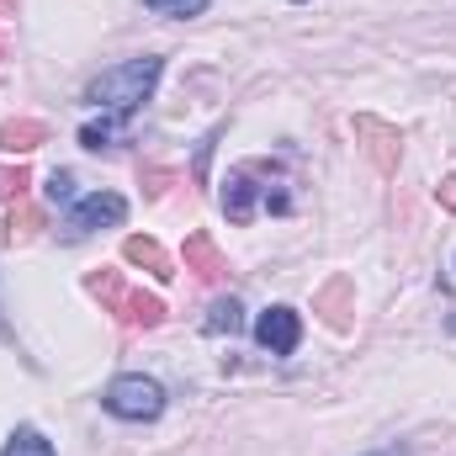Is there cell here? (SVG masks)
I'll list each match as a JSON object with an SVG mask.
<instances>
[{
    "label": "cell",
    "mask_w": 456,
    "mask_h": 456,
    "mask_svg": "<svg viewBox=\"0 0 456 456\" xmlns=\"http://www.w3.org/2000/svg\"><path fill=\"white\" fill-rule=\"evenodd\" d=\"M159 75H165V59H154V53H143V59H127V64L102 69V75L91 80L86 102H91V107H102V112L133 117L143 102H149V96H154Z\"/></svg>",
    "instance_id": "6da1fadb"
},
{
    "label": "cell",
    "mask_w": 456,
    "mask_h": 456,
    "mask_svg": "<svg viewBox=\"0 0 456 456\" xmlns=\"http://www.w3.org/2000/svg\"><path fill=\"white\" fill-rule=\"evenodd\" d=\"M86 292H96L107 308H112L122 324H143V330H154V324H165V303L154 297V292H138V287H127L117 271H96V276H86Z\"/></svg>",
    "instance_id": "7a4b0ae2"
},
{
    "label": "cell",
    "mask_w": 456,
    "mask_h": 456,
    "mask_svg": "<svg viewBox=\"0 0 456 456\" xmlns=\"http://www.w3.org/2000/svg\"><path fill=\"white\" fill-rule=\"evenodd\" d=\"M102 403H107V414L127 419V425H149V419L165 414V387L154 377H143V371H122V377H112V387L102 393Z\"/></svg>",
    "instance_id": "3957f363"
},
{
    "label": "cell",
    "mask_w": 456,
    "mask_h": 456,
    "mask_svg": "<svg viewBox=\"0 0 456 456\" xmlns=\"http://www.w3.org/2000/svg\"><path fill=\"white\" fill-rule=\"evenodd\" d=\"M260 197H265V208H271V213H292V197H287V191L260 186V159H255V165L228 170V181H224V218H228V224H249V218H255V208H260Z\"/></svg>",
    "instance_id": "277c9868"
},
{
    "label": "cell",
    "mask_w": 456,
    "mask_h": 456,
    "mask_svg": "<svg viewBox=\"0 0 456 456\" xmlns=\"http://www.w3.org/2000/svg\"><path fill=\"white\" fill-rule=\"evenodd\" d=\"M127 218V202L117 197V191H91V197H80L69 213H64V239H86V233H96V228H117Z\"/></svg>",
    "instance_id": "5b68a950"
},
{
    "label": "cell",
    "mask_w": 456,
    "mask_h": 456,
    "mask_svg": "<svg viewBox=\"0 0 456 456\" xmlns=\"http://www.w3.org/2000/svg\"><path fill=\"white\" fill-rule=\"evenodd\" d=\"M255 340H260V350H271V355H292V350L303 345V319H297V308H287V303L265 308V314L255 319Z\"/></svg>",
    "instance_id": "8992f818"
},
{
    "label": "cell",
    "mask_w": 456,
    "mask_h": 456,
    "mask_svg": "<svg viewBox=\"0 0 456 456\" xmlns=\"http://www.w3.org/2000/svg\"><path fill=\"white\" fill-rule=\"evenodd\" d=\"M355 138H366V154L377 170H393L398 165V127L377 122V117H355Z\"/></svg>",
    "instance_id": "52a82bcc"
},
{
    "label": "cell",
    "mask_w": 456,
    "mask_h": 456,
    "mask_svg": "<svg viewBox=\"0 0 456 456\" xmlns=\"http://www.w3.org/2000/svg\"><path fill=\"white\" fill-rule=\"evenodd\" d=\"M186 271H197L202 281H224L228 276V260L218 255V244H213V233H186Z\"/></svg>",
    "instance_id": "ba28073f"
},
{
    "label": "cell",
    "mask_w": 456,
    "mask_h": 456,
    "mask_svg": "<svg viewBox=\"0 0 456 456\" xmlns=\"http://www.w3.org/2000/svg\"><path fill=\"white\" fill-rule=\"evenodd\" d=\"M122 260H133V265H143L154 281H170L175 276V265H170V255L154 244V239H143V233H133L127 244H122Z\"/></svg>",
    "instance_id": "9c48e42d"
},
{
    "label": "cell",
    "mask_w": 456,
    "mask_h": 456,
    "mask_svg": "<svg viewBox=\"0 0 456 456\" xmlns=\"http://www.w3.org/2000/svg\"><path fill=\"white\" fill-rule=\"evenodd\" d=\"M37 143H48V127H43L37 117H11V122H0V149H5V154H32Z\"/></svg>",
    "instance_id": "30bf717a"
},
{
    "label": "cell",
    "mask_w": 456,
    "mask_h": 456,
    "mask_svg": "<svg viewBox=\"0 0 456 456\" xmlns=\"http://www.w3.org/2000/svg\"><path fill=\"white\" fill-rule=\"evenodd\" d=\"M345 297H350V276H335V281L319 292V314L330 319V330H350V308H345Z\"/></svg>",
    "instance_id": "8fae6325"
},
{
    "label": "cell",
    "mask_w": 456,
    "mask_h": 456,
    "mask_svg": "<svg viewBox=\"0 0 456 456\" xmlns=\"http://www.w3.org/2000/svg\"><path fill=\"white\" fill-rule=\"evenodd\" d=\"M208 335H239L244 330V303L239 297H218L213 308H208V324H202Z\"/></svg>",
    "instance_id": "7c38bea8"
},
{
    "label": "cell",
    "mask_w": 456,
    "mask_h": 456,
    "mask_svg": "<svg viewBox=\"0 0 456 456\" xmlns=\"http://www.w3.org/2000/svg\"><path fill=\"white\" fill-rule=\"evenodd\" d=\"M0 456H59L48 441H43V430H32V425H16L11 436H5V446Z\"/></svg>",
    "instance_id": "4fadbf2b"
},
{
    "label": "cell",
    "mask_w": 456,
    "mask_h": 456,
    "mask_svg": "<svg viewBox=\"0 0 456 456\" xmlns=\"http://www.w3.org/2000/svg\"><path fill=\"white\" fill-rule=\"evenodd\" d=\"M37 228H43V213H37L27 197H21V202H11V213H5V239H11V244H16V239H32Z\"/></svg>",
    "instance_id": "5bb4252c"
},
{
    "label": "cell",
    "mask_w": 456,
    "mask_h": 456,
    "mask_svg": "<svg viewBox=\"0 0 456 456\" xmlns=\"http://www.w3.org/2000/svg\"><path fill=\"white\" fill-rule=\"evenodd\" d=\"M122 127H127V117H107V122H91V127H80V143L86 149H107V143H117L122 138Z\"/></svg>",
    "instance_id": "9a60e30c"
},
{
    "label": "cell",
    "mask_w": 456,
    "mask_h": 456,
    "mask_svg": "<svg viewBox=\"0 0 456 456\" xmlns=\"http://www.w3.org/2000/svg\"><path fill=\"white\" fill-rule=\"evenodd\" d=\"M27 186H32L27 165H0V202H21V197H27Z\"/></svg>",
    "instance_id": "2e32d148"
},
{
    "label": "cell",
    "mask_w": 456,
    "mask_h": 456,
    "mask_svg": "<svg viewBox=\"0 0 456 456\" xmlns=\"http://www.w3.org/2000/svg\"><path fill=\"white\" fill-rule=\"evenodd\" d=\"M43 191H48V202H53V208H75V170H53Z\"/></svg>",
    "instance_id": "e0dca14e"
},
{
    "label": "cell",
    "mask_w": 456,
    "mask_h": 456,
    "mask_svg": "<svg viewBox=\"0 0 456 456\" xmlns=\"http://www.w3.org/2000/svg\"><path fill=\"white\" fill-rule=\"evenodd\" d=\"M143 5L159 16H202L208 11V0H143Z\"/></svg>",
    "instance_id": "ac0fdd59"
},
{
    "label": "cell",
    "mask_w": 456,
    "mask_h": 456,
    "mask_svg": "<svg viewBox=\"0 0 456 456\" xmlns=\"http://www.w3.org/2000/svg\"><path fill=\"white\" fill-rule=\"evenodd\" d=\"M213 143H218V133H208V138L197 143V181H208V159H213Z\"/></svg>",
    "instance_id": "d6986e66"
},
{
    "label": "cell",
    "mask_w": 456,
    "mask_h": 456,
    "mask_svg": "<svg viewBox=\"0 0 456 456\" xmlns=\"http://www.w3.org/2000/svg\"><path fill=\"white\" fill-rule=\"evenodd\" d=\"M436 202H441L446 213H456V175H446V181L436 186Z\"/></svg>",
    "instance_id": "ffe728a7"
},
{
    "label": "cell",
    "mask_w": 456,
    "mask_h": 456,
    "mask_svg": "<svg viewBox=\"0 0 456 456\" xmlns=\"http://www.w3.org/2000/svg\"><path fill=\"white\" fill-rule=\"evenodd\" d=\"M165 186H170V170H149V191H154V197H159V191H165Z\"/></svg>",
    "instance_id": "44dd1931"
},
{
    "label": "cell",
    "mask_w": 456,
    "mask_h": 456,
    "mask_svg": "<svg viewBox=\"0 0 456 456\" xmlns=\"http://www.w3.org/2000/svg\"><path fill=\"white\" fill-rule=\"evenodd\" d=\"M5 16H16V0H0V21H5Z\"/></svg>",
    "instance_id": "7402d4cb"
},
{
    "label": "cell",
    "mask_w": 456,
    "mask_h": 456,
    "mask_svg": "<svg viewBox=\"0 0 456 456\" xmlns=\"http://www.w3.org/2000/svg\"><path fill=\"white\" fill-rule=\"evenodd\" d=\"M377 456H409V452H403V446H393V452H377Z\"/></svg>",
    "instance_id": "603a6c76"
},
{
    "label": "cell",
    "mask_w": 456,
    "mask_h": 456,
    "mask_svg": "<svg viewBox=\"0 0 456 456\" xmlns=\"http://www.w3.org/2000/svg\"><path fill=\"white\" fill-rule=\"evenodd\" d=\"M0 340H11V330H5V319H0Z\"/></svg>",
    "instance_id": "cb8c5ba5"
},
{
    "label": "cell",
    "mask_w": 456,
    "mask_h": 456,
    "mask_svg": "<svg viewBox=\"0 0 456 456\" xmlns=\"http://www.w3.org/2000/svg\"><path fill=\"white\" fill-rule=\"evenodd\" d=\"M446 330H452V335H456V314H452V319H446Z\"/></svg>",
    "instance_id": "d4e9b609"
},
{
    "label": "cell",
    "mask_w": 456,
    "mask_h": 456,
    "mask_svg": "<svg viewBox=\"0 0 456 456\" xmlns=\"http://www.w3.org/2000/svg\"><path fill=\"white\" fill-rule=\"evenodd\" d=\"M0 59H5V37H0Z\"/></svg>",
    "instance_id": "484cf974"
}]
</instances>
